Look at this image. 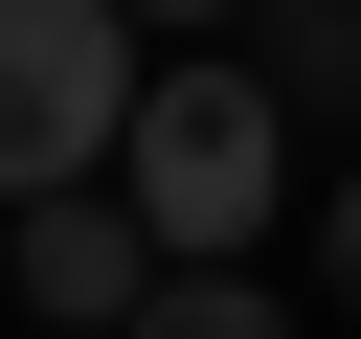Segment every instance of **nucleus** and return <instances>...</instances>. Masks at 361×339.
Listing matches in <instances>:
<instances>
[{"label": "nucleus", "instance_id": "f257e3e1", "mask_svg": "<svg viewBox=\"0 0 361 339\" xmlns=\"http://www.w3.org/2000/svg\"><path fill=\"white\" fill-rule=\"evenodd\" d=\"M271 158H293V113H271V68H248V45H180V68L135 90V136H113V181H135V226H158L180 271H226V249L293 203Z\"/></svg>", "mask_w": 361, "mask_h": 339}, {"label": "nucleus", "instance_id": "f03ea898", "mask_svg": "<svg viewBox=\"0 0 361 339\" xmlns=\"http://www.w3.org/2000/svg\"><path fill=\"white\" fill-rule=\"evenodd\" d=\"M135 90H158V23H135V0H0V203L113 181Z\"/></svg>", "mask_w": 361, "mask_h": 339}, {"label": "nucleus", "instance_id": "7ed1b4c3", "mask_svg": "<svg viewBox=\"0 0 361 339\" xmlns=\"http://www.w3.org/2000/svg\"><path fill=\"white\" fill-rule=\"evenodd\" d=\"M0 249H23V316H68V339H135V294L180 271L135 226V181H45V203H0Z\"/></svg>", "mask_w": 361, "mask_h": 339}, {"label": "nucleus", "instance_id": "20e7f679", "mask_svg": "<svg viewBox=\"0 0 361 339\" xmlns=\"http://www.w3.org/2000/svg\"><path fill=\"white\" fill-rule=\"evenodd\" d=\"M271 113H361V0H271Z\"/></svg>", "mask_w": 361, "mask_h": 339}, {"label": "nucleus", "instance_id": "39448f33", "mask_svg": "<svg viewBox=\"0 0 361 339\" xmlns=\"http://www.w3.org/2000/svg\"><path fill=\"white\" fill-rule=\"evenodd\" d=\"M135 339H293V294H248V271H158Z\"/></svg>", "mask_w": 361, "mask_h": 339}, {"label": "nucleus", "instance_id": "423d86ee", "mask_svg": "<svg viewBox=\"0 0 361 339\" xmlns=\"http://www.w3.org/2000/svg\"><path fill=\"white\" fill-rule=\"evenodd\" d=\"M316 294H338V316H361V158H338V181H316Z\"/></svg>", "mask_w": 361, "mask_h": 339}, {"label": "nucleus", "instance_id": "0eeeda50", "mask_svg": "<svg viewBox=\"0 0 361 339\" xmlns=\"http://www.w3.org/2000/svg\"><path fill=\"white\" fill-rule=\"evenodd\" d=\"M135 23H180V45H226V23H248V0H135Z\"/></svg>", "mask_w": 361, "mask_h": 339}]
</instances>
